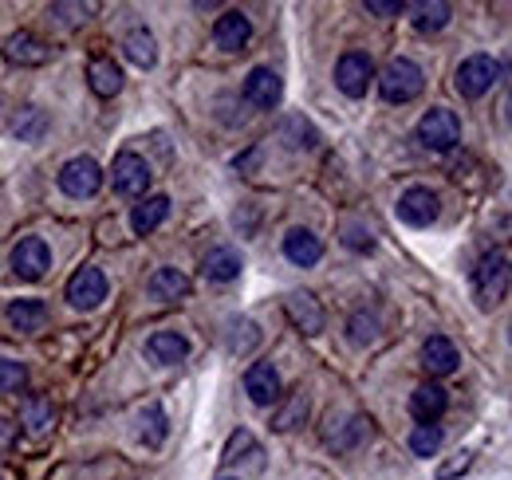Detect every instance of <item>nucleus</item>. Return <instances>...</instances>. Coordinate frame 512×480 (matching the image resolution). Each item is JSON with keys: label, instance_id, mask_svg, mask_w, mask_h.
Segmentation results:
<instances>
[{"label": "nucleus", "instance_id": "1", "mask_svg": "<svg viewBox=\"0 0 512 480\" xmlns=\"http://www.w3.org/2000/svg\"><path fill=\"white\" fill-rule=\"evenodd\" d=\"M422 87H426L422 67L414 60H406V56L390 60L383 71H379V91H383L386 103H410V99L422 95Z\"/></svg>", "mask_w": 512, "mask_h": 480}, {"label": "nucleus", "instance_id": "2", "mask_svg": "<svg viewBox=\"0 0 512 480\" xmlns=\"http://www.w3.org/2000/svg\"><path fill=\"white\" fill-rule=\"evenodd\" d=\"M473 296H477V303L485 311L497 307V303L509 296V256L505 252H489L477 264V272H473Z\"/></svg>", "mask_w": 512, "mask_h": 480}, {"label": "nucleus", "instance_id": "3", "mask_svg": "<svg viewBox=\"0 0 512 480\" xmlns=\"http://www.w3.org/2000/svg\"><path fill=\"white\" fill-rule=\"evenodd\" d=\"M497 79H501V63L493 60V56H469V60L457 67L453 87H457L465 99H481V95L493 91Z\"/></svg>", "mask_w": 512, "mask_h": 480}, {"label": "nucleus", "instance_id": "4", "mask_svg": "<svg viewBox=\"0 0 512 480\" xmlns=\"http://www.w3.org/2000/svg\"><path fill=\"white\" fill-rule=\"evenodd\" d=\"M418 142L426 146V150H449V146H457V138H461V122L453 111L446 107H434V111H426L422 122H418Z\"/></svg>", "mask_w": 512, "mask_h": 480}, {"label": "nucleus", "instance_id": "5", "mask_svg": "<svg viewBox=\"0 0 512 480\" xmlns=\"http://www.w3.org/2000/svg\"><path fill=\"white\" fill-rule=\"evenodd\" d=\"M371 83H375V63H371V56L347 52L343 60L335 63V87H339L347 99H363Z\"/></svg>", "mask_w": 512, "mask_h": 480}, {"label": "nucleus", "instance_id": "6", "mask_svg": "<svg viewBox=\"0 0 512 480\" xmlns=\"http://www.w3.org/2000/svg\"><path fill=\"white\" fill-rule=\"evenodd\" d=\"M438 193L434 189H426V185H414V189H406L402 197H398V221H406L410 229H426V225H434L438 221Z\"/></svg>", "mask_w": 512, "mask_h": 480}, {"label": "nucleus", "instance_id": "7", "mask_svg": "<svg viewBox=\"0 0 512 480\" xmlns=\"http://www.w3.org/2000/svg\"><path fill=\"white\" fill-rule=\"evenodd\" d=\"M99 185H103V170H99L95 158H71L64 170H60V189H64L67 197H75V201L95 197Z\"/></svg>", "mask_w": 512, "mask_h": 480}, {"label": "nucleus", "instance_id": "8", "mask_svg": "<svg viewBox=\"0 0 512 480\" xmlns=\"http://www.w3.org/2000/svg\"><path fill=\"white\" fill-rule=\"evenodd\" d=\"M52 268V248L44 237H24L12 248V272L20 280H40Z\"/></svg>", "mask_w": 512, "mask_h": 480}, {"label": "nucleus", "instance_id": "9", "mask_svg": "<svg viewBox=\"0 0 512 480\" xmlns=\"http://www.w3.org/2000/svg\"><path fill=\"white\" fill-rule=\"evenodd\" d=\"M150 166H146V158H138V154H119L115 158V166H111V181H115V193H123V197H142L146 189H150Z\"/></svg>", "mask_w": 512, "mask_h": 480}, {"label": "nucleus", "instance_id": "10", "mask_svg": "<svg viewBox=\"0 0 512 480\" xmlns=\"http://www.w3.org/2000/svg\"><path fill=\"white\" fill-rule=\"evenodd\" d=\"M107 300V276L99 268H79L71 280H67V303L79 307V311H91Z\"/></svg>", "mask_w": 512, "mask_h": 480}, {"label": "nucleus", "instance_id": "11", "mask_svg": "<svg viewBox=\"0 0 512 480\" xmlns=\"http://www.w3.org/2000/svg\"><path fill=\"white\" fill-rule=\"evenodd\" d=\"M249 40H253V24H249L245 12L229 8L225 16H217V24H213V44H217L221 52H245Z\"/></svg>", "mask_w": 512, "mask_h": 480}, {"label": "nucleus", "instance_id": "12", "mask_svg": "<svg viewBox=\"0 0 512 480\" xmlns=\"http://www.w3.org/2000/svg\"><path fill=\"white\" fill-rule=\"evenodd\" d=\"M4 60L20 63V67H40V63L52 60V44H44L40 36L32 32H12L4 40Z\"/></svg>", "mask_w": 512, "mask_h": 480}, {"label": "nucleus", "instance_id": "13", "mask_svg": "<svg viewBox=\"0 0 512 480\" xmlns=\"http://www.w3.org/2000/svg\"><path fill=\"white\" fill-rule=\"evenodd\" d=\"M280 95H284V83H280V75H276L272 67H253V71H249V79H245V99L253 103L256 111H272V107L280 103Z\"/></svg>", "mask_w": 512, "mask_h": 480}, {"label": "nucleus", "instance_id": "14", "mask_svg": "<svg viewBox=\"0 0 512 480\" xmlns=\"http://www.w3.org/2000/svg\"><path fill=\"white\" fill-rule=\"evenodd\" d=\"M245 394L253 398L256 406H272L280 402V374L272 362H253L245 374Z\"/></svg>", "mask_w": 512, "mask_h": 480}, {"label": "nucleus", "instance_id": "15", "mask_svg": "<svg viewBox=\"0 0 512 480\" xmlns=\"http://www.w3.org/2000/svg\"><path fill=\"white\" fill-rule=\"evenodd\" d=\"M284 311H288V319H292L304 335H320L323 331V307L316 303L312 292H288V296H284Z\"/></svg>", "mask_w": 512, "mask_h": 480}, {"label": "nucleus", "instance_id": "16", "mask_svg": "<svg viewBox=\"0 0 512 480\" xmlns=\"http://www.w3.org/2000/svg\"><path fill=\"white\" fill-rule=\"evenodd\" d=\"M449 398L442 386H434V382H426V386H418L414 394H410V414L418 425H438V418L446 414Z\"/></svg>", "mask_w": 512, "mask_h": 480}, {"label": "nucleus", "instance_id": "17", "mask_svg": "<svg viewBox=\"0 0 512 480\" xmlns=\"http://www.w3.org/2000/svg\"><path fill=\"white\" fill-rule=\"evenodd\" d=\"M146 355L158 362V366H174L190 355V339L178 335V331H154L146 339Z\"/></svg>", "mask_w": 512, "mask_h": 480}, {"label": "nucleus", "instance_id": "18", "mask_svg": "<svg viewBox=\"0 0 512 480\" xmlns=\"http://www.w3.org/2000/svg\"><path fill=\"white\" fill-rule=\"evenodd\" d=\"M8 323L24 335H40L48 327V303L44 300H16L8 303Z\"/></svg>", "mask_w": 512, "mask_h": 480}, {"label": "nucleus", "instance_id": "19", "mask_svg": "<svg viewBox=\"0 0 512 480\" xmlns=\"http://www.w3.org/2000/svg\"><path fill=\"white\" fill-rule=\"evenodd\" d=\"M284 256H288L296 268H312V264H320L323 244H320V237L308 233V229H292V233L284 237Z\"/></svg>", "mask_w": 512, "mask_h": 480}, {"label": "nucleus", "instance_id": "20", "mask_svg": "<svg viewBox=\"0 0 512 480\" xmlns=\"http://www.w3.org/2000/svg\"><path fill=\"white\" fill-rule=\"evenodd\" d=\"M170 217V197H146L142 205H134V213H130V229L138 233V237H146V233H154L162 221Z\"/></svg>", "mask_w": 512, "mask_h": 480}, {"label": "nucleus", "instance_id": "21", "mask_svg": "<svg viewBox=\"0 0 512 480\" xmlns=\"http://www.w3.org/2000/svg\"><path fill=\"white\" fill-rule=\"evenodd\" d=\"M201 272L205 280H217V284H229L241 276V256L233 248H209L205 260H201Z\"/></svg>", "mask_w": 512, "mask_h": 480}, {"label": "nucleus", "instance_id": "22", "mask_svg": "<svg viewBox=\"0 0 512 480\" xmlns=\"http://www.w3.org/2000/svg\"><path fill=\"white\" fill-rule=\"evenodd\" d=\"M422 366L430 370V374H453L457 370V347L449 343L446 335H430L426 339V347H422Z\"/></svg>", "mask_w": 512, "mask_h": 480}, {"label": "nucleus", "instance_id": "23", "mask_svg": "<svg viewBox=\"0 0 512 480\" xmlns=\"http://www.w3.org/2000/svg\"><path fill=\"white\" fill-rule=\"evenodd\" d=\"M87 83H91V91L99 95V99H115L119 91H123V71L115 67V60H91L87 67Z\"/></svg>", "mask_w": 512, "mask_h": 480}, {"label": "nucleus", "instance_id": "24", "mask_svg": "<svg viewBox=\"0 0 512 480\" xmlns=\"http://www.w3.org/2000/svg\"><path fill=\"white\" fill-rule=\"evenodd\" d=\"M150 296L154 300H182V296H190V276L186 272H178V268H158L154 276H150Z\"/></svg>", "mask_w": 512, "mask_h": 480}, {"label": "nucleus", "instance_id": "25", "mask_svg": "<svg viewBox=\"0 0 512 480\" xmlns=\"http://www.w3.org/2000/svg\"><path fill=\"white\" fill-rule=\"evenodd\" d=\"M166 433H170V425H166V410H162L158 402H150V406L138 414V441H142L146 449H158V445L166 441Z\"/></svg>", "mask_w": 512, "mask_h": 480}, {"label": "nucleus", "instance_id": "26", "mask_svg": "<svg viewBox=\"0 0 512 480\" xmlns=\"http://www.w3.org/2000/svg\"><path fill=\"white\" fill-rule=\"evenodd\" d=\"M123 52H127V60L134 67H154L158 60V44H154V36L146 32V28H134L127 40H123Z\"/></svg>", "mask_w": 512, "mask_h": 480}, {"label": "nucleus", "instance_id": "27", "mask_svg": "<svg viewBox=\"0 0 512 480\" xmlns=\"http://www.w3.org/2000/svg\"><path fill=\"white\" fill-rule=\"evenodd\" d=\"M449 8L446 0H430V4H414V28L418 32H442L449 24Z\"/></svg>", "mask_w": 512, "mask_h": 480}, {"label": "nucleus", "instance_id": "28", "mask_svg": "<svg viewBox=\"0 0 512 480\" xmlns=\"http://www.w3.org/2000/svg\"><path fill=\"white\" fill-rule=\"evenodd\" d=\"M20 421H24L32 433H44V429H52V421H56L52 398H40V394H32V398L24 402V410H20Z\"/></svg>", "mask_w": 512, "mask_h": 480}, {"label": "nucleus", "instance_id": "29", "mask_svg": "<svg viewBox=\"0 0 512 480\" xmlns=\"http://www.w3.org/2000/svg\"><path fill=\"white\" fill-rule=\"evenodd\" d=\"M410 449H414V457H434L442 449V425H418L410 433Z\"/></svg>", "mask_w": 512, "mask_h": 480}, {"label": "nucleus", "instance_id": "30", "mask_svg": "<svg viewBox=\"0 0 512 480\" xmlns=\"http://www.w3.org/2000/svg\"><path fill=\"white\" fill-rule=\"evenodd\" d=\"M375 339H379V315L355 311V315H351V343H355V347H367V343H375Z\"/></svg>", "mask_w": 512, "mask_h": 480}, {"label": "nucleus", "instance_id": "31", "mask_svg": "<svg viewBox=\"0 0 512 480\" xmlns=\"http://www.w3.org/2000/svg\"><path fill=\"white\" fill-rule=\"evenodd\" d=\"M44 126H48V119H44V111L40 107H28V111H20V119H16V138L20 142H36L40 134H44Z\"/></svg>", "mask_w": 512, "mask_h": 480}, {"label": "nucleus", "instance_id": "32", "mask_svg": "<svg viewBox=\"0 0 512 480\" xmlns=\"http://www.w3.org/2000/svg\"><path fill=\"white\" fill-rule=\"evenodd\" d=\"M28 382V370L24 362H12V359H0V394H20Z\"/></svg>", "mask_w": 512, "mask_h": 480}, {"label": "nucleus", "instance_id": "33", "mask_svg": "<svg viewBox=\"0 0 512 480\" xmlns=\"http://www.w3.org/2000/svg\"><path fill=\"white\" fill-rule=\"evenodd\" d=\"M91 12H95V4H52L48 16H52L60 28H75V24H83Z\"/></svg>", "mask_w": 512, "mask_h": 480}, {"label": "nucleus", "instance_id": "34", "mask_svg": "<svg viewBox=\"0 0 512 480\" xmlns=\"http://www.w3.org/2000/svg\"><path fill=\"white\" fill-rule=\"evenodd\" d=\"M304 418H308V394L300 390V394H292V402L276 414V429H296Z\"/></svg>", "mask_w": 512, "mask_h": 480}, {"label": "nucleus", "instance_id": "35", "mask_svg": "<svg viewBox=\"0 0 512 480\" xmlns=\"http://www.w3.org/2000/svg\"><path fill=\"white\" fill-rule=\"evenodd\" d=\"M241 453H256V441L249 429H237V433L229 437V445H225V453H221V465H237Z\"/></svg>", "mask_w": 512, "mask_h": 480}, {"label": "nucleus", "instance_id": "36", "mask_svg": "<svg viewBox=\"0 0 512 480\" xmlns=\"http://www.w3.org/2000/svg\"><path fill=\"white\" fill-rule=\"evenodd\" d=\"M280 138H284L288 146H316V142H320V138H316V130H312V126H308L304 119H288V122H284Z\"/></svg>", "mask_w": 512, "mask_h": 480}, {"label": "nucleus", "instance_id": "37", "mask_svg": "<svg viewBox=\"0 0 512 480\" xmlns=\"http://www.w3.org/2000/svg\"><path fill=\"white\" fill-rule=\"evenodd\" d=\"M347 248H371L375 237H371V229H363V225H347V237H343Z\"/></svg>", "mask_w": 512, "mask_h": 480}, {"label": "nucleus", "instance_id": "38", "mask_svg": "<svg viewBox=\"0 0 512 480\" xmlns=\"http://www.w3.org/2000/svg\"><path fill=\"white\" fill-rule=\"evenodd\" d=\"M367 12H375V16H394V12H402V4H398V0H367Z\"/></svg>", "mask_w": 512, "mask_h": 480}, {"label": "nucleus", "instance_id": "39", "mask_svg": "<svg viewBox=\"0 0 512 480\" xmlns=\"http://www.w3.org/2000/svg\"><path fill=\"white\" fill-rule=\"evenodd\" d=\"M16 445V425L8 418H0V453H8Z\"/></svg>", "mask_w": 512, "mask_h": 480}, {"label": "nucleus", "instance_id": "40", "mask_svg": "<svg viewBox=\"0 0 512 480\" xmlns=\"http://www.w3.org/2000/svg\"><path fill=\"white\" fill-rule=\"evenodd\" d=\"M221 480H233V477H221Z\"/></svg>", "mask_w": 512, "mask_h": 480}, {"label": "nucleus", "instance_id": "41", "mask_svg": "<svg viewBox=\"0 0 512 480\" xmlns=\"http://www.w3.org/2000/svg\"><path fill=\"white\" fill-rule=\"evenodd\" d=\"M0 480H4V477H0Z\"/></svg>", "mask_w": 512, "mask_h": 480}]
</instances>
